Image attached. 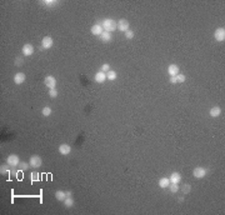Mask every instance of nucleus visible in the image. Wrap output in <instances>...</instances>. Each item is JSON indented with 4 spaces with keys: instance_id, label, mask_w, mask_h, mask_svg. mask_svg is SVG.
<instances>
[{
    "instance_id": "nucleus-1",
    "label": "nucleus",
    "mask_w": 225,
    "mask_h": 215,
    "mask_svg": "<svg viewBox=\"0 0 225 215\" xmlns=\"http://www.w3.org/2000/svg\"><path fill=\"white\" fill-rule=\"evenodd\" d=\"M101 26L104 29V31L112 33V31L118 30V22H115V20L111 19V18H106L101 22Z\"/></svg>"
},
{
    "instance_id": "nucleus-2",
    "label": "nucleus",
    "mask_w": 225,
    "mask_h": 215,
    "mask_svg": "<svg viewBox=\"0 0 225 215\" xmlns=\"http://www.w3.org/2000/svg\"><path fill=\"white\" fill-rule=\"evenodd\" d=\"M206 174H208L206 168H203V166H197L193 170V176L195 179H203L206 176Z\"/></svg>"
},
{
    "instance_id": "nucleus-3",
    "label": "nucleus",
    "mask_w": 225,
    "mask_h": 215,
    "mask_svg": "<svg viewBox=\"0 0 225 215\" xmlns=\"http://www.w3.org/2000/svg\"><path fill=\"white\" fill-rule=\"evenodd\" d=\"M6 164L10 168H16L20 164V159H19V157L16 154H10L9 157L6 158Z\"/></svg>"
},
{
    "instance_id": "nucleus-4",
    "label": "nucleus",
    "mask_w": 225,
    "mask_h": 215,
    "mask_svg": "<svg viewBox=\"0 0 225 215\" xmlns=\"http://www.w3.org/2000/svg\"><path fill=\"white\" fill-rule=\"evenodd\" d=\"M29 164H30V168H40L43 164V160L39 155H31L29 159Z\"/></svg>"
},
{
    "instance_id": "nucleus-5",
    "label": "nucleus",
    "mask_w": 225,
    "mask_h": 215,
    "mask_svg": "<svg viewBox=\"0 0 225 215\" xmlns=\"http://www.w3.org/2000/svg\"><path fill=\"white\" fill-rule=\"evenodd\" d=\"M53 45H54V40H53V38L51 36H44L43 38V40H41V49H45V50H48L50 48H53Z\"/></svg>"
},
{
    "instance_id": "nucleus-6",
    "label": "nucleus",
    "mask_w": 225,
    "mask_h": 215,
    "mask_svg": "<svg viewBox=\"0 0 225 215\" xmlns=\"http://www.w3.org/2000/svg\"><path fill=\"white\" fill-rule=\"evenodd\" d=\"M44 84L47 88H49V89H55L56 79L54 78L53 75H48V77H45V79H44Z\"/></svg>"
},
{
    "instance_id": "nucleus-7",
    "label": "nucleus",
    "mask_w": 225,
    "mask_h": 215,
    "mask_svg": "<svg viewBox=\"0 0 225 215\" xmlns=\"http://www.w3.org/2000/svg\"><path fill=\"white\" fill-rule=\"evenodd\" d=\"M214 38L216 41H219V43H223L225 40V29L224 28H218L214 33Z\"/></svg>"
},
{
    "instance_id": "nucleus-8",
    "label": "nucleus",
    "mask_w": 225,
    "mask_h": 215,
    "mask_svg": "<svg viewBox=\"0 0 225 215\" xmlns=\"http://www.w3.org/2000/svg\"><path fill=\"white\" fill-rule=\"evenodd\" d=\"M129 28H130V24H129V22L126 19H120L119 22H118V30L119 31H128L129 30Z\"/></svg>"
},
{
    "instance_id": "nucleus-9",
    "label": "nucleus",
    "mask_w": 225,
    "mask_h": 215,
    "mask_svg": "<svg viewBox=\"0 0 225 215\" xmlns=\"http://www.w3.org/2000/svg\"><path fill=\"white\" fill-rule=\"evenodd\" d=\"M34 46H33L31 44H25L23 46V49H22V53H23V55L24 56H31L33 54H34Z\"/></svg>"
},
{
    "instance_id": "nucleus-10",
    "label": "nucleus",
    "mask_w": 225,
    "mask_h": 215,
    "mask_svg": "<svg viewBox=\"0 0 225 215\" xmlns=\"http://www.w3.org/2000/svg\"><path fill=\"white\" fill-rule=\"evenodd\" d=\"M90 31H91V34H93V35L100 36V35L103 34L104 29H103V26H101V24H95V25H93V26H91Z\"/></svg>"
},
{
    "instance_id": "nucleus-11",
    "label": "nucleus",
    "mask_w": 225,
    "mask_h": 215,
    "mask_svg": "<svg viewBox=\"0 0 225 215\" xmlns=\"http://www.w3.org/2000/svg\"><path fill=\"white\" fill-rule=\"evenodd\" d=\"M58 150H59V153L61 155H69L72 153V146L69 144H61L59 148H58Z\"/></svg>"
},
{
    "instance_id": "nucleus-12",
    "label": "nucleus",
    "mask_w": 225,
    "mask_h": 215,
    "mask_svg": "<svg viewBox=\"0 0 225 215\" xmlns=\"http://www.w3.org/2000/svg\"><path fill=\"white\" fill-rule=\"evenodd\" d=\"M25 79H26V77H25V74H24V73H16V74L14 75V78H12L14 83H15V84H18V85L23 84V83L25 81Z\"/></svg>"
},
{
    "instance_id": "nucleus-13",
    "label": "nucleus",
    "mask_w": 225,
    "mask_h": 215,
    "mask_svg": "<svg viewBox=\"0 0 225 215\" xmlns=\"http://www.w3.org/2000/svg\"><path fill=\"white\" fill-rule=\"evenodd\" d=\"M169 179H170V183L179 184L181 181V174H180V173H178V171H174L173 174L169 176Z\"/></svg>"
},
{
    "instance_id": "nucleus-14",
    "label": "nucleus",
    "mask_w": 225,
    "mask_h": 215,
    "mask_svg": "<svg viewBox=\"0 0 225 215\" xmlns=\"http://www.w3.org/2000/svg\"><path fill=\"white\" fill-rule=\"evenodd\" d=\"M168 74L170 77H176L179 74V66L176 64H170L168 66Z\"/></svg>"
},
{
    "instance_id": "nucleus-15",
    "label": "nucleus",
    "mask_w": 225,
    "mask_h": 215,
    "mask_svg": "<svg viewBox=\"0 0 225 215\" xmlns=\"http://www.w3.org/2000/svg\"><path fill=\"white\" fill-rule=\"evenodd\" d=\"M94 80L97 83H99V84H103L105 80H108L106 79V74L103 73V71H98V73L95 74V77H94Z\"/></svg>"
},
{
    "instance_id": "nucleus-16",
    "label": "nucleus",
    "mask_w": 225,
    "mask_h": 215,
    "mask_svg": "<svg viewBox=\"0 0 225 215\" xmlns=\"http://www.w3.org/2000/svg\"><path fill=\"white\" fill-rule=\"evenodd\" d=\"M220 114H222V108L218 106V105H216V106H212L209 111V115L211 118H218V116H220Z\"/></svg>"
},
{
    "instance_id": "nucleus-17",
    "label": "nucleus",
    "mask_w": 225,
    "mask_h": 215,
    "mask_svg": "<svg viewBox=\"0 0 225 215\" xmlns=\"http://www.w3.org/2000/svg\"><path fill=\"white\" fill-rule=\"evenodd\" d=\"M111 33H108V31H103V34L100 35V40L103 41V43H109L111 41Z\"/></svg>"
},
{
    "instance_id": "nucleus-18",
    "label": "nucleus",
    "mask_w": 225,
    "mask_h": 215,
    "mask_svg": "<svg viewBox=\"0 0 225 215\" xmlns=\"http://www.w3.org/2000/svg\"><path fill=\"white\" fill-rule=\"evenodd\" d=\"M169 185H170V179L169 178H161L159 180V186L160 188L166 189V188H169Z\"/></svg>"
},
{
    "instance_id": "nucleus-19",
    "label": "nucleus",
    "mask_w": 225,
    "mask_h": 215,
    "mask_svg": "<svg viewBox=\"0 0 225 215\" xmlns=\"http://www.w3.org/2000/svg\"><path fill=\"white\" fill-rule=\"evenodd\" d=\"M40 4H43V5H47L49 8H55L59 1H56V0H44V1H40Z\"/></svg>"
},
{
    "instance_id": "nucleus-20",
    "label": "nucleus",
    "mask_w": 225,
    "mask_h": 215,
    "mask_svg": "<svg viewBox=\"0 0 225 215\" xmlns=\"http://www.w3.org/2000/svg\"><path fill=\"white\" fill-rule=\"evenodd\" d=\"M63 203H64V205H65V208H73V206H74V199H73V198L72 196H66L65 198V200L64 201H63Z\"/></svg>"
},
{
    "instance_id": "nucleus-21",
    "label": "nucleus",
    "mask_w": 225,
    "mask_h": 215,
    "mask_svg": "<svg viewBox=\"0 0 225 215\" xmlns=\"http://www.w3.org/2000/svg\"><path fill=\"white\" fill-rule=\"evenodd\" d=\"M55 198H56L58 201H64L65 198H66V194H65V191H63V190H58L55 193Z\"/></svg>"
},
{
    "instance_id": "nucleus-22",
    "label": "nucleus",
    "mask_w": 225,
    "mask_h": 215,
    "mask_svg": "<svg viewBox=\"0 0 225 215\" xmlns=\"http://www.w3.org/2000/svg\"><path fill=\"white\" fill-rule=\"evenodd\" d=\"M116 78H118V74H116V71L110 70V71H108V73H106V79L108 80H111V81H114V80H116Z\"/></svg>"
},
{
    "instance_id": "nucleus-23",
    "label": "nucleus",
    "mask_w": 225,
    "mask_h": 215,
    "mask_svg": "<svg viewBox=\"0 0 225 215\" xmlns=\"http://www.w3.org/2000/svg\"><path fill=\"white\" fill-rule=\"evenodd\" d=\"M18 168H19V170H20V171H26L29 168H30V164H29V163H25V161H23V163L20 161V164L18 165Z\"/></svg>"
},
{
    "instance_id": "nucleus-24",
    "label": "nucleus",
    "mask_w": 225,
    "mask_h": 215,
    "mask_svg": "<svg viewBox=\"0 0 225 215\" xmlns=\"http://www.w3.org/2000/svg\"><path fill=\"white\" fill-rule=\"evenodd\" d=\"M169 190H170V193H173V194L178 193V191H179V186H178V184H173V183H170V185H169Z\"/></svg>"
},
{
    "instance_id": "nucleus-25",
    "label": "nucleus",
    "mask_w": 225,
    "mask_h": 215,
    "mask_svg": "<svg viewBox=\"0 0 225 215\" xmlns=\"http://www.w3.org/2000/svg\"><path fill=\"white\" fill-rule=\"evenodd\" d=\"M41 114H43V116H49L50 114H51V108H50V106H45V108H43V110H41Z\"/></svg>"
},
{
    "instance_id": "nucleus-26",
    "label": "nucleus",
    "mask_w": 225,
    "mask_h": 215,
    "mask_svg": "<svg viewBox=\"0 0 225 215\" xmlns=\"http://www.w3.org/2000/svg\"><path fill=\"white\" fill-rule=\"evenodd\" d=\"M39 173H36V171H33L31 174H30V179H31V181H39L40 180V178H39Z\"/></svg>"
},
{
    "instance_id": "nucleus-27",
    "label": "nucleus",
    "mask_w": 225,
    "mask_h": 215,
    "mask_svg": "<svg viewBox=\"0 0 225 215\" xmlns=\"http://www.w3.org/2000/svg\"><path fill=\"white\" fill-rule=\"evenodd\" d=\"M124 34H125V38H126L128 40H131L133 38H134V35H135V34H134V31H133V30H130V29H129L128 31H125Z\"/></svg>"
},
{
    "instance_id": "nucleus-28",
    "label": "nucleus",
    "mask_w": 225,
    "mask_h": 215,
    "mask_svg": "<svg viewBox=\"0 0 225 215\" xmlns=\"http://www.w3.org/2000/svg\"><path fill=\"white\" fill-rule=\"evenodd\" d=\"M6 173H11L10 170H9V165H1L0 166V174H6Z\"/></svg>"
},
{
    "instance_id": "nucleus-29",
    "label": "nucleus",
    "mask_w": 225,
    "mask_h": 215,
    "mask_svg": "<svg viewBox=\"0 0 225 215\" xmlns=\"http://www.w3.org/2000/svg\"><path fill=\"white\" fill-rule=\"evenodd\" d=\"M181 189H183V193L184 194H189L191 191V185L190 184H184Z\"/></svg>"
},
{
    "instance_id": "nucleus-30",
    "label": "nucleus",
    "mask_w": 225,
    "mask_h": 215,
    "mask_svg": "<svg viewBox=\"0 0 225 215\" xmlns=\"http://www.w3.org/2000/svg\"><path fill=\"white\" fill-rule=\"evenodd\" d=\"M100 71H103V73H108V71H110V65L108 64V63H105V64H103L101 65V68H100Z\"/></svg>"
},
{
    "instance_id": "nucleus-31",
    "label": "nucleus",
    "mask_w": 225,
    "mask_h": 215,
    "mask_svg": "<svg viewBox=\"0 0 225 215\" xmlns=\"http://www.w3.org/2000/svg\"><path fill=\"white\" fill-rule=\"evenodd\" d=\"M175 78H176V81H178V83H184L185 80H186V78H185V75H184V74H178Z\"/></svg>"
},
{
    "instance_id": "nucleus-32",
    "label": "nucleus",
    "mask_w": 225,
    "mask_h": 215,
    "mask_svg": "<svg viewBox=\"0 0 225 215\" xmlns=\"http://www.w3.org/2000/svg\"><path fill=\"white\" fill-rule=\"evenodd\" d=\"M49 96L50 98H56L58 96V90L56 89H49Z\"/></svg>"
},
{
    "instance_id": "nucleus-33",
    "label": "nucleus",
    "mask_w": 225,
    "mask_h": 215,
    "mask_svg": "<svg viewBox=\"0 0 225 215\" xmlns=\"http://www.w3.org/2000/svg\"><path fill=\"white\" fill-rule=\"evenodd\" d=\"M23 63H24V59L23 58H18V59H16V61H15V64L16 65H22Z\"/></svg>"
},
{
    "instance_id": "nucleus-34",
    "label": "nucleus",
    "mask_w": 225,
    "mask_h": 215,
    "mask_svg": "<svg viewBox=\"0 0 225 215\" xmlns=\"http://www.w3.org/2000/svg\"><path fill=\"white\" fill-rule=\"evenodd\" d=\"M169 81L172 83V84H176V83H178V81H176V78H175V77H170Z\"/></svg>"
},
{
    "instance_id": "nucleus-35",
    "label": "nucleus",
    "mask_w": 225,
    "mask_h": 215,
    "mask_svg": "<svg viewBox=\"0 0 225 215\" xmlns=\"http://www.w3.org/2000/svg\"><path fill=\"white\" fill-rule=\"evenodd\" d=\"M65 194H66V196H73V193L70 191V190H68V191H65Z\"/></svg>"
}]
</instances>
